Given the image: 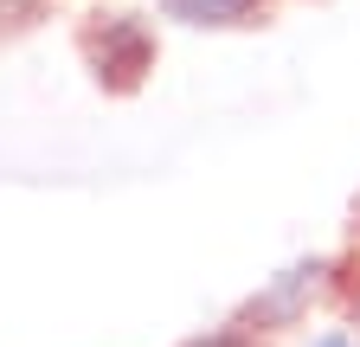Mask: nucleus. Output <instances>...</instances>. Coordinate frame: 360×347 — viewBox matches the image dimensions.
Listing matches in <instances>:
<instances>
[{
    "label": "nucleus",
    "instance_id": "nucleus-1",
    "mask_svg": "<svg viewBox=\"0 0 360 347\" xmlns=\"http://www.w3.org/2000/svg\"><path fill=\"white\" fill-rule=\"evenodd\" d=\"M84 58L110 91H135L142 71L155 65V32L142 13H97V26L84 32Z\"/></svg>",
    "mask_w": 360,
    "mask_h": 347
},
{
    "label": "nucleus",
    "instance_id": "nucleus-2",
    "mask_svg": "<svg viewBox=\"0 0 360 347\" xmlns=\"http://www.w3.org/2000/svg\"><path fill=\"white\" fill-rule=\"evenodd\" d=\"M322 277H328V257H302V264L277 270L238 309V328H251V334H283V328H296L309 315V302L322 296Z\"/></svg>",
    "mask_w": 360,
    "mask_h": 347
},
{
    "label": "nucleus",
    "instance_id": "nucleus-3",
    "mask_svg": "<svg viewBox=\"0 0 360 347\" xmlns=\"http://www.w3.org/2000/svg\"><path fill=\"white\" fill-rule=\"evenodd\" d=\"M161 20L193 26V32H232L264 20V0H161Z\"/></svg>",
    "mask_w": 360,
    "mask_h": 347
},
{
    "label": "nucleus",
    "instance_id": "nucleus-4",
    "mask_svg": "<svg viewBox=\"0 0 360 347\" xmlns=\"http://www.w3.org/2000/svg\"><path fill=\"white\" fill-rule=\"evenodd\" d=\"M45 7H52V0H0V39L32 32V26L45 20Z\"/></svg>",
    "mask_w": 360,
    "mask_h": 347
},
{
    "label": "nucleus",
    "instance_id": "nucleus-5",
    "mask_svg": "<svg viewBox=\"0 0 360 347\" xmlns=\"http://www.w3.org/2000/svg\"><path fill=\"white\" fill-rule=\"evenodd\" d=\"M180 347H257V334H251V328H238V322H225V328H206V334L180 341Z\"/></svg>",
    "mask_w": 360,
    "mask_h": 347
},
{
    "label": "nucleus",
    "instance_id": "nucleus-6",
    "mask_svg": "<svg viewBox=\"0 0 360 347\" xmlns=\"http://www.w3.org/2000/svg\"><path fill=\"white\" fill-rule=\"evenodd\" d=\"M309 347H360V334H347V328H328V334H315Z\"/></svg>",
    "mask_w": 360,
    "mask_h": 347
},
{
    "label": "nucleus",
    "instance_id": "nucleus-7",
    "mask_svg": "<svg viewBox=\"0 0 360 347\" xmlns=\"http://www.w3.org/2000/svg\"><path fill=\"white\" fill-rule=\"evenodd\" d=\"M354 322H360V309H354Z\"/></svg>",
    "mask_w": 360,
    "mask_h": 347
}]
</instances>
